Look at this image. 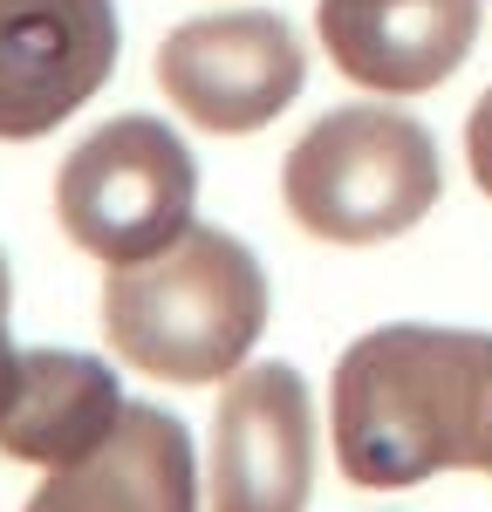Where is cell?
Instances as JSON below:
<instances>
[{
    "mask_svg": "<svg viewBox=\"0 0 492 512\" xmlns=\"http://www.w3.org/2000/svg\"><path fill=\"white\" fill-rule=\"evenodd\" d=\"M199 164L158 117H110L55 171V219L89 260L130 267L192 233Z\"/></svg>",
    "mask_w": 492,
    "mask_h": 512,
    "instance_id": "277c9868",
    "label": "cell"
},
{
    "mask_svg": "<svg viewBox=\"0 0 492 512\" xmlns=\"http://www.w3.org/2000/svg\"><path fill=\"white\" fill-rule=\"evenodd\" d=\"M479 14L486 0H322L315 28L349 82L376 96H417L451 82V69L472 55Z\"/></svg>",
    "mask_w": 492,
    "mask_h": 512,
    "instance_id": "ba28073f",
    "label": "cell"
},
{
    "mask_svg": "<svg viewBox=\"0 0 492 512\" xmlns=\"http://www.w3.org/2000/svg\"><path fill=\"white\" fill-rule=\"evenodd\" d=\"M328 431L342 478L369 492L438 472L492 478V335L397 321L349 342L328 383Z\"/></svg>",
    "mask_w": 492,
    "mask_h": 512,
    "instance_id": "6da1fadb",
    "label": "cell"
},
{
    "mask_svg": "<svg viewBox=\"0 0 492 512\" xmlns=\"http://www.w3.org/2000/svg\"><path fill=\"white\" fill-rule=\"evenodd\" d=\"M21 512H199L192 431L158 403H123L117 431L55 465Z\"/></svg>",
    "mask_w": 492,
    "mask_h": 512,
    "instance_id": "9c48e42d",
    "label": "cell"
},
{
    "mask_svg": "<svg viewBox=\"0 0 492 512\" xmlns=\"http://www.w3.org/2000/svg\"><path fill=\"white\" fill-rule=\"evenodd\" d=\"M301 82H308L301 35L260 7L199 14L158 41V89L171 96L178 117L212 137L267 130L301 96Z\"/></svg>",
    "mask_w": 492,
    "mask_h": 512,
    "instance_id": "5b68a950",
    "label": "cell"
},
{
    "mask_svg": "<svg viewBox=\"0 0 492 512\" xmlns=\"http://www.w3.org/2000/svg\"><path fill=\"white\" fill-rule=\"evenodd\" d=\"M260 328H267V274L219 226H192L178 246L110 267L103 280L110 349L158 383L240 376Z\"/></svg>",
    "mask_w": 492,
    "mask_h": 512,
    "instance_id": "7a4b0ae2",
    "label": "cell"
},
{
    "mask_svg": "<svg viewBox=\"0 0 492 512\" xmlns=\"http://www.w3.org/2000/svg\"><path fill=\"white\" fill-rule=\"evenodd\" d=\"M465 164H472V185L492 198V89L472 103V117H465Z\"/></svg>",
    "mask_w": 492,
    "mask_h": 512,
    "instance_id": "8fae6325",
    "label": "cell"
},
{
    "mask_svg": "<svg viewBox=\"0 0 492 512\" xmlns=\"http://www.w3.org/2000/svg\"><path fill=\"white\" fill-rule=\"evenodd\" d=\"M110 0H0V144L48 137L117 69Z\"/></svg>",
    "mask_w": 492,
    "mask_h": 512,
    "instance_id": "8992f818",
    "label": "cell"
},
{
    "mask_svg": "<svg viewBox=\"0 0 492 512\" xmlns=\"http://www.w3.org/2000/svg\"><path fill=\"white\" fill-rule=\"evenodd\" d=\"M315 492V396L294 362H253L219 396L212 512H308Z\"/></svg>",
    "mask_w": 492,
    "mask_h": 512,
    "instance_id": "52a82bcc",
    "label": "cell"
},
{
    "mask_svg": "<svg viewBox=\"0 0 492 512\" xmlns=\"http://www.w3.org/2000/svg\"><path fill=\"white\" fill-rule=\"evenodd\" d=\"M7 308H14V274H7V253H0V410L14 403V383H21V349L7 335Z\"/></svg>",
    "mask_w": 492,
    "mask_h": 512,
    "instance_id": "7c38bea8",
    "label": "cell"
},
{
    "mask_svg": "<svg viewBox=\"0 0 492 512\" xmlns=\"http://www.w3.org/2000/svg\"><path fill=\"white\" fill-rule=\"evenodd\" d=\"M445 192L431 130L383 103L328 110L281 164L287 219L328 246H376L410 233Z\"/></svg>",
    "mask_w": 492,
    "mask_h": 512,
    "instance_id": "3957f363",
    "label": "cell"
},
{
    "mask_svg": "<svg viewBox=\"0 0 492 512\" xmlns=\"http://www.w3.org/2000/svg\"><path fill=\"white\" fill-rule=\"evenodd\" d=\"M123 417V390L110 376V362L76 349H35L21 355V383L14 403L0 410V451L21 458V465H76L89 444L117 431Z\"/></svg>",
    "mask_w": 492,
    "mask_h": 512,
    "instance_id": "30bf717a",
    "label": "cell"
}]
</instances>
